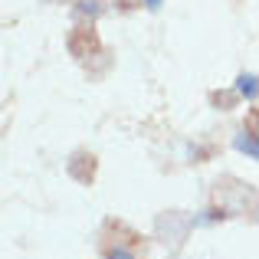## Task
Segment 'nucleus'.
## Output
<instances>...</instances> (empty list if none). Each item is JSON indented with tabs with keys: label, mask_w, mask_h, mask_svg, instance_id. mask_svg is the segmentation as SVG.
I'll return each instance as SVG.
<instances>
[{
	"label": "nucleus",
	"mask_w": 259,
	"mask_h": 259,
	"mask_svg": "<svg viewBox=\"0 0 259 259\" xmlns=\"http://www.w3.org/2000/svg\"><path fill=\"white\" fill-rule=\"evenodd\" d=\"M161 4H164V0H145V7H151V10H158Z\"/></svg>",
	"instance_id": "nucleus-4"
},
{
	"label": "nucleus",
	"mask_w": 259,
	"mask_h": 259,
	"mask_svg": "<svg viewBox=\"0 0 259 259\" xmlns=\"http://www.w3.org/2000/svg\"><path fill=\"white\" fill-rule=\"evenodd\" d=\"M105 259H135V256L128 253L125 246H112V249H108V253H105Z\"/></svg>",
	"instance_id": "nucleus-3"
},
{
	"label": "nucleus",
	"mask_w": 259,
	"mask_h": 259,
	"mask_svg": "<svg viewBox=\"0 0 259 259\" xmlns=\"http://www.w3.org/2000/svg\"><path fill=\"white\" fill-rule=\"evenodd\" d=\"M233 145H236V151L253 154V158L259 161V138H256V135H246V132H243V135H236V138H233Z\"/></svg>",
	"instance_id": "nucleus-1"
},
{
	"label": "nucleus",
	"mask_w": 259,
	"mask_h": 259,
	"mask_svg": "<svg viewBox=\"0 0 259 259\" xmlns=\"http://www.w3.org/2000/svg\"><path fill=\"white\" fill-rule=\"evenodd\" d=\"M236 89H240L243 99H256L259 95V79L256 76H240L236 79Z\"/></svg>",
	"instance_id": "nucleus-2"
}]
</instances>
